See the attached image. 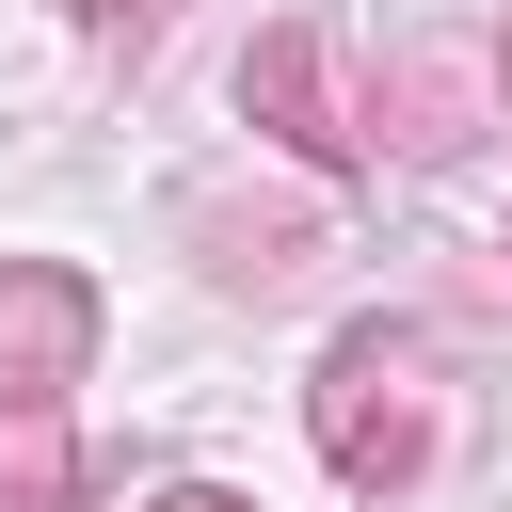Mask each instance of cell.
<instances>
[{
  "label": "cell",
  "mask_w": 512,
  "mask_h": 512,
  "mask_svg": "<svg viewBox=\"0 0 512 512\" xmlns=\"http://www.w3.org/2000/svg\"><path fill=\"white\" fill-rule=\"evenodd\" d=\"M320 464L352 480V496H400L416 464H432V352L400 336V320H352L336 352H320Z\"/></svg>",
  "instance_id": "obj_1"
},
{
  "label": "cell",
  "mask_w": 512,
  "mask_h": 512,
  "mask_svg": "<svg viewBox=\"0 0 512 512\" xmlns=\"http://www.w3.org/2000/svg\"><path fill=\"white\" fill-rule=\"evenodd\" d=\"M192 224H208V272H224V288H288V272L320 256V224H304V208H288V224H240V208H192Z\"/></svg>",
  "instance_id": "obj_4"
},
{
  "label": "cell",
  "mask_w": 512,
  "mask_h": 512,
  "mask_svg": "<svg viewBox=\"0 0 512 512\" xmlns=\"http://www.w3.org/2000/svg\"><path fill=\"white\" fill-rule=\"evenodd\" d=\"M0 512H80V464H64V448H48V464H32V480H16V496H0Z\"/></svg>",
  "instance_id": "obj_6"
},
{
  "label": "cell",
  "mask_w": 512,
  "mask_h": 512,
  "mask_svg": "<svg viewBox=\"0 0 512 512\" xmlns=\"http://www.w3.org/2000/svg\"><path fill=\"white\" fill-rule=\"evenodd\" d=\"M240 112L288 144V160H320V176H352L368 160V128L336 112V80H320V32H256L240 48Z\"/></svg>",
  "instance_id": "obj_3"
},
{
  "label": "cell",
  "mask_w": 512,
  "mask_h": 512,
  "mask_svg": "<svg viewBox=\"0 0 512 512\" xmlns=\"http://www.w3.org/2000/svg\"><path fill=\"white\" fill-rule=\"evenodd\" d=\"M144 512H256V496H224V480H176V496H144Z\"/></svg>",
  "instance_id": "obj_7"
},
{
  "label": "cell",
  "mask_w": 512,
  "mask_h": 512,
  "mask_svg": "<svg viewBox=\"0 0 512 512\" xmlns=\"http://www.w3.org/2000/svg\"><path fill=\"white\" fill-rule=\"evenodd\" d=\"M384 144H464V64H448V48H400V80H384Z\"/></svg>",
  "instance_id": "obj_5"
},
{
  "label": "cell",
  "mask_w": 512,
  "mask_h": 512,
  "mask_svg": "<svg viewBox=\"0 0 512 512\" xmlns=\"http://www.w3.org/2000/svg\"><path fill=\"white\" fill-rule=\"evenodd\" d=\"M496 80H512V48H496Z\"/></svg>",
  "instance_id": "obj_8"
},
{
  "label": "cell",
  "mask_w": 512,
  "mask_h": 512,
  "mask_svg": "<svg viewBox=\"0 0 512 512\" xmlns=\"http://www.w3.org/2000/svg\"><path fill=\"white\" fill-rule=\"evenodd\" d=\"M80 352H96V288H80L64 256H0V416H16V432L64 416Z\"/></svg>",
  "instance_id": "obj_2"
}]
</instances>
